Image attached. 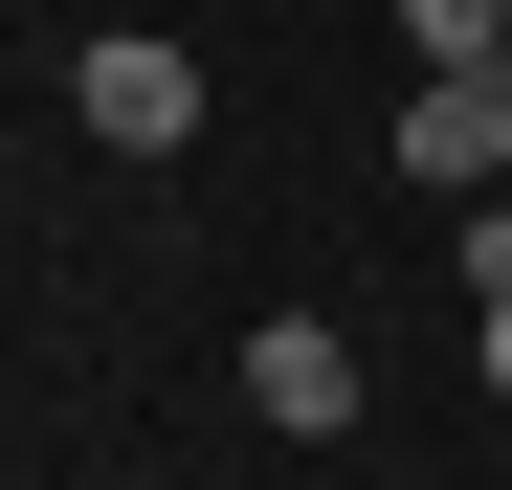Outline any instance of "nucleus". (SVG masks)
<instances>
[{"label":"nucleus","instance_id":"39448f33","mask_svg":"<svg viewBox=\"0 0 512 490\" xmlns=\"http://www.w3.org/2000/svg\"><path fill=\"white\" fill-rule=\"evenodd\" d=\"M468 357H490V401H512V290H490V335H468Z\"/></svg>","mask_w":512,"mask_h":490},{"label":"nucleus","instance_id":"7ed1b4c3","mask_svg":"<svg viewBox=\"0 0 512 490\" xmlns=\"http://www.w3.org/2000/svg\"><path fill=\"white\" fill-rule=\"evenodd\" d=\"M245 401H268L290 446H334L357 424V335H334V312H268V335H245Z\"/></svg>","mask_w":512,"mask_h":490},{"label":"nucleus","instance_id":"f257e3e1","mask_svg":"<svg viewBox=\"0 0 512 490\" xmlns=\"http://www.w3.org/2000/svg\"><path fill=\"white\" fill-rule=\"evenodd\" d=\"M401 179H423V201H512V45L401 90Z\"/></svg>","mask_w":512,"mask_h":490},{"label":"nucleus","instance_id":"f03ea898","mask_svg":"<svg viewBox=\"0 0 512 490\" xmlns=\"http://www.w3.org/2000/svg\"><path fill=\"white\" fill-rule=\"evenodd\" d=\"M67 112H90V156H179V134H201V45H156V23H90Z\"/></svg>","mask_w":512,"mask_h":490},{"label":"nucleus","instance_id":"20e7f679","mask_svg":"<svg viewBox=\"0 0 512 490\" xmlns=\"http://www.w3.org/2000/svg\"><path fill=\"white\" fill-rule=\"evenodd\" d=\"M401 45H423V67H490V45H512V0H401Z\"/></svg>","mask_w":512,"mask_h":490}]
</instances>
